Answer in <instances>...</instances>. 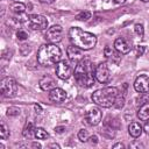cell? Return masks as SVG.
<instances>
[{"mask_svg":"<svg viewBox=\"0 0 149 149\" xmlns=\"http://www.w3.org/2000/svg\"><path fill=\"white\" fill-rule=\"evenodd\" d=\"M141 1H143V2H149V0H141Z\"/></svg>","mask_w":149,"mask_h":149,"instance_id":"obj_38","label":"cell"},{"mask_svg":"<svg viewBox=\"0 0 149 149\" xmlns=\"http://www.w3.org/2000/svg\"><path fill=\"white\" fill-rule=\"evenodd\" d=\"M20 114V108L17 107H9L7 109V115L8 116H16Z\"/></svg>","mask_w":149,"mask_h":149,"instance_id":"obj_27","label":"cell"},{"mask_svg":"<svg viewBox=\"0 0 149 149\" xmlns=\"http://www.w3.org/2000/svg\"><path fill=\"white\" fill-rule=\"evenodd\" d=\"M88 137H90V135H88V132H87L86 129H80V130L78 132V139H79L81 142H86V141L88 140Z\"/></svg>","mask_w":149,"mask_h":149,"instance_id":"obj_24","label":"cell"},{"mask_svg":"<svg viewBox=\"0 0 149 149\" xmlns=\"http://www.w3.org/2000/svg\"><path fill=\"white\" fill-rule=\"evenodd\" d=\"M8 136H9L8 127L5 125V122H1V125H0V137H1V140H6Z\"/></svg>","mask_w":149,"mask_h":149,"instance_id":"obj_22","label":"cell"},{"mask_svg":"<svg viewBox=\"0 0 149 149\" xmlns=\"http://www.w3.org/2000/svg\"><path fill=\"white\" fill-rule=\"evenodd\" d=\"M16 36H17V40H20V41H24V40L28 38V34L23 29H19L17 33H16Z\"/></svg>","mask_w":149,"mask_h":149,"instance_id":"obj_26","label":"cell"},{"mask_svg":"<svg viewBox=\"0 0 149 149\" xmlns=\"http://www.w3.org/2000/svg\"><path fill=\"white\" fill-rule=\"evenodd\" d=\"M55 0H40V2L42 3H52Z\"/></svg>","mask_w":149,"mask_h":149,"instance_id":"obj_34","label":"cell"},{"mask_svg":"<svg viewBox=\"0 0 149 149\" xmlns=\"http://www.w3.org/2000/svg\"><path fill=\"white\" fill-rule=\"evenodd\" d=\"M101 118H102V113L99 108L97 107H93L91 108L86 114H85V121L90 125V126H97L100 123L101 121Z\"/></svg>","mask_w":149,"mask_h":149,"instance_id":"obj_11","label":"cell"},{"mask_svg":"<svg viewBox=\"0 0 149 149\" xmlns=\"http://www.w3.org/2000/svg\"><path fill=\"white\" fill-rule=\"evenodd\" d=\"M104 55L113 64H119L121 62V56H120L121 54L115 48H112L109 45H106L105 49H104Z\"/></svg>","mask_w":149,"mask_h":149,"instance_id":"obj_12","label":"cell"},{"mask_svg":"<svg viewBox=\"0 0 149 149\" xmlns=\"http://www.w3.org/2000/svg\"><path fill=\"white\" fill-rule=\"evenodd\" d=\"M35 109H36L37 113H41V107H40L38 105H35Z\"/></svg>","mask_w":149,"mask_h":149,"instance_id":"obj_35","label":"cell"},{"mask_svg":"<svg viewBox=\"0 0 149 149\" xmlns=\"http://www.w3.org/2000/svg\"><path fill=\"white\" fill-rule=\"evenodd\" d=\"M29 28H31L33 30H44L48 28V20L40 14H33L28 17L27 21Z\"/></svg>","mask_w":149,"mask_h":149,"instance_id":"obj_7","label":"cell"},{"mask_svg":"<svg viewBox=\"0 0 149 149\" xmlns=\"http://www.w3.org/2000/svg\"><path fill=\"white\" fill-rule=\"evenodd\" d=\"M34 135H35V137L38 139V140H44V139H48V137H49L48 132L44 130L43 128H40V127L35 128V130H34Z\"/></svg>","mask_w":149,"mask_h":149,"instance_id":"obj_20","label":"cell"},{"mask_svg":"<svg viewBox=\"0 0 149 149\" xmlns=\"http://www.w3.org/2000/svg\"><path fill=\"white\" fill-rule=\"evenodd\" d=\"M128 133L133 137H139L142 134V127L139 122H132L128 126Z\"/></svg>","mask_w":149,"mask_h":149,"instance_id":"obj_17","label":"cell"},{"mask_svg":"<svg viewBox=\"0 0 149 149\" xmlns=\"http://www.w3.org/2000/svg\"><path fill=\"white\" fill-rule=\"evenodd\" d=\"M17 91V84L16 80L12 77H5L1 83H0V92L3 97L6 98H10L13 95H15Z\"/></svg>","mask_w":149,"mask_h":149,"instance_id":"obj_5","label":"cell"},{"mask_svg":"<svg viewBox=\"0 0 149 149\" xmlns=\"http://www.w3.org/2000/svg\"><path fill=\"white\" fill-rule=\"evenodd\" d=\"M72 71H73V66L68 59H62L56 65V76L63 80L69 79L72 74Z\"/></svg>","mask_w":149,"mask_h":149,"instance_id":"obj_6","label":"cell"},{"mask_svg":"<svg viewBox=\"0 0 149 149\" xmlns=\"http://www.w3.org/2000/svg\"><path fill=\"white\" fill-rule=\"evenodd\" d=\"M62 51L56 43H48L40 47L37 51V62L43 66L57 64L61 61Z\"/></svg>","mask_w":149,"mask_h":149,"instance_id":"obj_3","label":"cell"},{"mask_svg":"<svg viewBox=\"0 0 149 149\" xmlns=\"http://www.w3.org/2000/svg\"><path fill=\"white\" fill-rule=\"evenodd\" d=\"M74 79L83 87H91L95 83L94 70L92 63L87 58H83L74 68Z\"/></svg>","mask_w":149,"mask_h":149,"instance_id":"obj_1","label":"cell"},{"mask_svg":"<svg viewBox=\"0 0 149 149\" xmlns=\"http://www.w3.org/2000/svg\"><path fill=\"white\" fill-rule=\"evenodd\" d=\"M65 130V127H63V126H59V127H56L55 128V132L56 133H63Z\"/></svg>","mask_w":149,"mask_h":149,"instance_id":"obj_31","label":"cell"},{"mask_svg":"<svg viewBox=\"0 0 149 149\" xmlns=\"http://www.w3.org/2000/svg\"><path fill=\"white\" fill-rule=\"evenodd\" d=\"M88 140H91V143H97L98 142V136L97 135H92L88 137Z\"/></svg>","mask_w":149,"mask_h":149,"instance_id":"obj_30","label":"cell"},{"mask_svg":"<svg viewBox=\"0 0 149 149\" xmlns=\"http://www.w3.org/2000/svg\"><path fill=\"white\" fill-rule=\"evenodd\" d=\"M135 54H136L137 57L142 56V55L144 54V47H143V45H137L136 49H135Z\"/></svg>","mask_w":149,"mask_h":149,"instance_id":"obj_29","label":"cell"},{"mask_svg":"<svg viewBox=\"0 0 149 149\" xmlns=\"http://www.w3.org/2000/svg\"><path fill=\"white\" fill-rule=\"evenodd\" d=\"M45 40L49 41L50 43H57L59 41H62L63 37V28L58 24H55L50 28L47 29L45 31Z\"/></svg>","mask_w":149,"mask_h":149,"instance_id":"obj_8","label":"cell"},{"mask_svg":"<svg viewBox=\"0 0 149 149\" xmlns=\"http://www.w3.org/2000/svg\"><path fill=\"white\" fill-rule=\"evenodd\" d=\"M34 130H35L34 125L31 122H27L26 126H24V128H23V136H26V137L31 136V134L34 133Z\"/></svg>","mask_w":149,"mask_h":149,"instance_id":"obj_21","label":"cell"},{"mask_svg":"<svg viewBox=\"0 0 149 149\" xmlns=\"http://www.w3.org/2000/svg\"><path fill=\"white\" fill-rule=\"evenodd\" d=\"M123 102H125L123 97L119 95V97H118V99H116V101H115V104H114V106H115V107H118V108H121V107L123 106Z\"/></svg>","mask_w":149,"mask_h":149,"instance_id":"obj_28","label":"cell"},{"mask_svg":"<svg viewBox=\"0 0 149 149\" xmlns=\"http://www.w3.org/2000/svg\"><path fill=\"white\" fill-rule=\"evenodd\" d=\"M69 37L73 45L81 50H90L97 44V37L92 33L85 31L78 27H71L69 30Z\"/></svg>","mask_w":149,"mask_h":149,"instance_id":"obj_2","label":"cell"},{"mask_svg":"<svg viewBox=\"0 0 149 149\" xmlns=\"http://www.w3.org/2000/svg\"><path fill=\"white\" fill-rule=\"evenodd\" d=\"M114 48H115L120 54H128V52L130 51V49H132V45H130V43H129L127 40H125L123 37H119V38H116L115 42H114Z\"/></svg>","mask_w":149,"mask_h":149,"instance_id":"obj_14","label":"cell"},{"mask_svg":"<svg viewBox=\"0 0 149 149\" xmlns=\"http://www.w3.org/2000/svg\"><path fill=\"white\" fill-rule=\"evenodd\" d=\"M113 148H125V146H123L122 143H115V144L113 146Z\"/></svg>","mask_w":149,"mask_h":149,"instance_id":"obj_33","label":"cell"},{"mask_svg":"<svg viewBox=\"0 0 149 149\" xmlns=\"http://www.w3.org/2000/svg\"><path fill=\"white\" fill-rule=\"evenodd\" d=\"M31 146L35 147V148H41V144H38V143H33Z\"/></svg>","mask_w":149,"mask_h":149,"instance_id":"obj_37","label":"cell"},{"mask_svg":"<svg viewBox=\"0 0 149 149\" xmlns=\"http://www.w3.org/2000/svg\"><path fill=\"white\" fill-rule=\"evenodd\" d=\"M90 17H91V13H90L88 10L80 12V13L77 14V16H76V19L79 20V21H86V20H88Z\"/></svg>","mask_w":149,"mask_h":149,"instance_id":"obj_23","label":"cell"},{"mask_svg":"<svg viewBox=\"0 0 149 149\" xmlns=\"http://www.w3.org/2000/svg\"><path fill=\"white\" fill-rule=\"evenodd\" d=\"M143 129H144V132H146L147 134H149V121H148V122H146V125H144Z\"/></svg>","mask_w":149,"mask_h":149,"instance_id":"obj_32","label":"cell"},{"mask_svg":"<svg viewBox=\"0 0 149 149\" xmlns=\"http://www.w3.org/2000/svg\"><path fill=\"white\" fill-rule=\"evenodd\" d=\"M66 97H68L66 92L63 88H61V87H55L51 91H49V99L52 102L61 104V102H63L66 99Z\"/></svg>","mask_w":149,"mask_h":149,"instance_id":"obj_13","label":"cell"},{"mask_svg":"<svg viewBox=\"0 0 149 149\" xmlns=\"http://www.w3.org/2000/svg\"><path fill=\"white\" fill-rule=\"evenodd\" d=\"M14 1H15V0H14Z\"/></svg>","mask_w":149,"mask_h":149,"instance_id":"obj_39","label":"cell"},{"mask_svg":"<svg viewBox=\"0 0 149 149\" xmlns=\"http://www.w3.org/2000/svg\"><path fill=\"white\" fill-rule=\"evenodd\" d=\"M40 87L43 91H51L52 88L56 87V81L50 76H44L40 79Z\"/></svg>","mask_w":149,"mask_h":149,"instance_id":"obj_16","label":"cell"},{"mask_svg":"<svg viewBox=\"0 0 149 149\" xmlns=\"http://www.w3.org/2000/svg\"><path fill=\"white\" fill-rule=\"evenodd\" d=\"M137 116L142 121H148L149 120V104H144L139 108Z\"/></svg>","mask_w":149,"mask_h":149,"instance_id":"obj_19","label":"cell"},{"mask_svg":"<svg viewBox=\"0 0 149 149\" xmlns=\"http://www.w3.org/2000/svg\"><path fill=\"white\" fill-rule=\"evenodd\" d=\"M119 95H120V92L116 87L108 86V87H104L94 91L92 94V101L100 107L109 108L114 106Z\"/></svg>","mask_w":149,"mask_h":149,"instance_id":"obj_4","label":"cell"},{"mask_svg":"<svg viewBox=\"0 0 149 149\" xmlns=\"http://www.w3.org/2000/svg\"><path fill=\"white\" fill-rule=\"evenodd\" d=\"M94 76H95V79L99 81V83H107L111 78V72H109V69H108V65L107 63H100L97 65V68L94 69Z\"/></svg>","mask_w":149,"mask_h":149,"instance_id":"obj_9","label":"cell"},{"mask_svg":"<svg viewBox=\"0 0 149 149\" xmlns=\"http://www.w3.org/2000/svg\"><path fill=\"white\" fill-rule=\"evenodd\" d=\"M114 2H116V3H123L126 0H113Z\"/></svg>","mask_w":149,"mask_h":149,"instance_id":"obj_36","label":"cell"},{"mask_svg":"<svg viewBox=\"0 0 149 149\" xmlns=\"http://www.w3.org/2000/svg\"><path fill=\"white\" fill-rule=\"evenodd\" d=\"M10 10H12L17 17H20L21 15H24L26 6H24V3H22V2H14V3L10 5Z\"/></svg>","mask_w":149,"mask_h":149,"instance_id":"obj_18","label":"cell"},{"mask_svg":"<svg viewBox=\"0 0 149 149\" xmlns=\"http://www.w3.org/2000/svg\"><path fill=\"white\" fill-rule=\"evenodd\" d=\"M134 88L139 93L148 94L149 93V77L146 74L139 76L134 81Z\"/></svg>","mask_w":149,"mask_h":149,"instance_id":"obj_10","label":"cell"},{"mask_svg":"<svg viewBox=\"0 0 149 149\" xmlns=\"http://www.w3.org/2000/svg\"><path fill=\"white\" fill-rule=\"evenodd\" d=\"M66 54H68V57L71 62H78L80 59H83V51L80 48L76 47V45H70L66 50Z\"/></svg>","mask_w":149,"mask_h":149,"instance_id":"obj_15","label":"cell"},{"mask_svg":"<svg viewBox=\"0 0 149 149\" xmlns=\"http://www.w3.org/2000/svg\"><path fill=\"white\" fill-rule=\"evenodd\" d=\"M134 30H135V34L137 36H140L141 38L143 37V35H144V28H143V26L141 23H136L134 26Z\"/></svg>","mask_w":149,"mask_h":149,"instance_id":"obj_25","label":"cell"}]
</instances>
